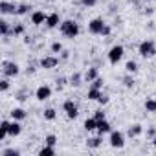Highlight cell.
<instances>
[{"label":"cell","instance_id":"17","mask_svg":"<svg viewBox=\"0 0 156 156\" xmlns=\"http://www.w3.org/2000/svg\"><path fill=\"white\" fill-rule=\"evenodd\" d=\"M96 129H98V119H96V118H88V119L85 121V130L92 132V130H96Z\"/></svg>","mask_w":156,"mask_h":156},{"label":"cell","instance_id":"29","mask_svg":"<svg viewBox=\"0 0 156 156\" xmlns=\"http://www.w3.org/2000/svg\"><path fill=\"white\" fill-rule=\"evenodd\" d=\"M20 152L17 151V149H6V151H2V156H19Z\"/></svg>","mask_w":156,"mask_h":156},{"label":"cell","instance_id":"16","mask_svg":"<svg viewBox=\"0 0 156 156\" xmlns=\"http://www.w3.org/2000/svg\"><path fill=\"white\" fill-rule=\"evenodd\" d=\"M11 118L17 119V121H22V119H26V110L24 108H13L11 110Z\"/></svg>","mask_w":156,"mask_h":156},{"label":"cell","instance_id":"6","mask_svg":"<svg viewBox=\"0 0 156 156\" xmlns=\"http://www.w3.org/2000/svg\"><path fill=\"white\" fill-rule=\"evenodd\" d=\"M2 66H4V75H8V77H15V75H19V72H20V68H19V64H17V62L4 61V62H2Z\"/></svg>","mask_w":156,"mask_h":156},{"label":"cell","instance_id":"24","mask_svg":"<svg viewBox=\"0 0 156 156\" xmlns=\"http://www.w3.org/2000/svg\"><path fill=\"white\" fill-rule=\"evenodd\" d=\"M145 110L147 112H156V99H147L145 101Z\"/></svg>","mask_w":156,"mask_h":156},{"label":"cell","instance_id":"9","mask_svg":"<svg viewBox=\"0 0 156 156\" xmlns=\"http://www.w3.org/2000/svg\"><path fill=\"white\" fill-rule=\"evenodd\" d=\"M59 64V59L55 57V55H48V57H42L41 59V66L44 68V70H51V68H55Z\"/></svg>","mask_w":156,"mask_h":156},{"label":"cell","instance_id":"18","mask_svg":"<svg viewBox=\"0 0 156 156\" xmlns=\"http://www.w3.org/2000/svg\"><path fill=\"white\" fill-rule=\"evenodd\" d=\"M88 99H92V101H98L99 99V96H101V88H96V87H92L90 90H88Z\"/></svg>","mask_w":156,"mask_h":156},{"label":"cell","instance_id":"11","mask_svg":"<svg viewBox=\"0 0 156 156\" xmlns=\"http://www.w3.org/2000/svg\"><path fill=\"white\" fill-rule=\"evenodd\" d=\"M59 24H61V17H59V13H50L48 19H46V26H48L50 30H53V28H57Z\"/></svg>","mask_w":156,"mask_h":156},{"label":"cell","instance_id":"10","mask_svg":"<svg viewBox=\"0 0 156 156\" xmlns=\"http://www.w3.org/2000/svg\"><path fill=\"white\" fill-rule=\"evenodd\" d=\"M46 19H48V15H46L44 11H33V15H31V22H33L35 26L46 24Z\"/></svg>","mask_w":156,"mask_h":156},{"label":"cell","instance_id":"8","mask_svg":"<svg viewBox=\"0 0 156 156\" xmlns=\"http://www.w3.org/2000/svg\"><path fill=\"white\" fill-rule=\"evenodd\" d=\"M35 98H37L39 101H46V99H50V98H51V88H50L48 85L39 87L37 92H35Z\"/></svg>","mask_w":156,"mask_h":156},{"label":"cell","instance_id":"22","mask_svg":"<svg viewBox=\"0 0 156 156\" xmlns=\"http://www.w3.org/2000/svg\"><path fill=\"white\" fill-rule=\"evenodd\" d=\"M57 118V112H55V108H46L44 110V119H48V121H53Z\"/></svg>","mask_w":156,"mask_h":156},{"label":"cell","instance_id":"38","mask_svg":"<svg viewBox=\"0 0 156 156\" xmlns=\"http://www.w3.org/2000/svg\"><path fill=\"white\" fill-rule=\"evenodd\" d=\"M98 2H99V0H83V4H85V6H88V8H92V6H96Z\"/></svg>","mask_w":156,"mask_h":156},{"label":"cell","instance_id":"30","mask_svg":"<svg viewBox=\"0 0 156 156\" xmlns=\"http://www.w3.org/2000/svg\"><path fill=\"white\" fill-rule=\"evenodd\" d=\"M94 118H96L98 121L105 119V110H103V108H98V110H96V114H94Z\"/></svg>","mask_w":156,"mask_h":156},{"label":"cell","instance_id":"39","mask_svg":"<svg viewBox=\"0 0 156 156\" xmlns=\"http://www.w3.org/2000/svg\"><path fill=\"white\" fill-rule=\"evenodd\" d=\"M101 35H110V28L105 24V28H103V31H101Z\"/></svg>","mask_w":156,"mask_h":156},{"label":"cell","instance_id":"21","mask_svg":"<svg viewBox=\"0 0 156 156\" xmlns=\"http://www.w3.org/2000/svg\"><path fill=\"white\" fill-rule=\"evenodd\" d=\"M85 79H87L88 83H92L94 79H98V68H90V70L85 73Z\"/></svg>","mask_w":156,"mask_h":156},{"label":"cell","instance_id":"1","mask_svg":"<svg viewBox=\"0 0 156 156\" xmlns=\"http://www.w3.org/2000/svg\"><path fill=\"white\" fill-rule=\"evenodd\" d=\"M61 33L68 39H75L79 35V24L75 20H64V22H61Z\"/></svg>","mask_w":156,"mask_h":156},{"label":"cell","instance_id":"36","mask_svg":"<svg viewBox=\"0 0 156 156\" xmlns=\"http://www.w3.org/2000/svg\"><path fill=\"white\" fill-rule=\"evenodd\" d=\"M13 33H15V35H20V33H24V26H22V24L15 26V28H13Z\"/></svg>","mask_w":156,"mask_h":156},{"label":"cell","instance_id":"14","mask_svg":"<svg viewBox=\"0 0 156 156\" xmlns=\"http://www.w3.org/2000/svg\"><path fill=\"white\" fill-rule=\"evenodd\" d=\"M8 132H9V136H11V138L19 136V134L22 132V127H20V123H19L17 119H13V121L9 123V130H8Z\"/></svg>","mask_w":156,"mask_h":156},{"label":"cell","instance_id":"40","mask_svg":"<svg viewBox=\"0 0 156 156\" xmlns=\"http://www.w3.org/2000/svg\"><path fill=\"white\" fill-rule=\"evenodd\" d=\"M147 134H149L151 138H154V136H156V130H154V129H149V130H147Z\"/></svg>","mask_w":156,"mask_h":156},{"label":"cell","instance_id":"35","mask_svg":"<svg viewBox=\"0 0 156 156\" xmlns=\"http://www.w3.org/2000/svg\"><path fill=\"white\" fill-rule=\"evenodd\" d=\"M123 83H125L127 88H132V87H134V79H132V77H125V81H123Z\"/></svg>","mask_w":156,"mask_h":156},{"label":"cell","instance_id":"5","mask_svg":"<svg viewBox=\"0 0 156 156\" xmlns=\"http://www.w3.org/2000/svg\"><path fill=\"white\" fill-rule=\"evenodd\" d=\"M62 108H64V112H66V116H68V119H75L77 116H79V108H77V105L73 103V101H64V105H62Z\"/></svg>","mask_w":156,"mask_h":156},{"label":"cell","instance_id":"7","mask_svg":"<svg viewBox=\"0 0 156 156\" xmlns=\"http://www.w3.org/2000/svg\"><path fill=\"white\" fill-rule=\"evenodd\" d=\"M103 28H105V22H103L101 19H92V20L88 22V30H90V33H94V35H101Z\"/></svg>","mask_w":156,"mask_h":156},{"label":"cell","instance_id":"33","mask_svg":"<svg viewBox=\"0 0 156 156\" xmlns=\"http://www.w3.org/2000/svg\"><path fill=\"white\" fill-rule=\"evenodd\" d=\"M103 83H105V81L101 79V77H98V79L92 81V87H96V88H103Z\"/></svg>","mask_w":156,"mask_h":156},{"label":"cell","instance_id":"20","mask_svg":"<svg viewBox=\"0 0 156 156\" xmlns=\"http://www.w3.org/2000/svg\"><path fill=\"white\" fill-rule=\"evenodd\" d=\"M55 154V149L51 145H44L41 151H39V156H53Z\"/></svg>","mask_w":156,"mask_h":156},{"label":"cell","instance_id":"28","mask_svg":"<svg viewBox=\"0 0 156 156\" xmlns=\"http://www.w3.org/2000/svg\"><path fill=\"white\" fill-rule=\"evenodd\" d=\"M30 9H31V8H30L28 4H20V6L17 8V15H26Z\"/></svg>","mask_w":156,"mask_h":156},{"label":"cell","instance_id":"13","mask_svg":"<svg viewBox=\"0 0 156 156\" xmlns=\"http://www.w3.org/2000/svg\"><path fill=\"white\" fill-rule=\"evenodd\" d=\"M98 134L99 136H103V134H107V132H112L110 130V123L107 121V119H101V121H98Z\"/></svg>","mask_w":156,"mask_h":156},{"label":"cell","instance_id":"42","mask_svg":"<svg viewBox=\"0 0 156 156\" xmlns=\"http://www.w3.org/2000/svg\"><path fill=\"white\" fill-rule=\"evenodd\" d=\"M130 2H138V0H130Z\"/></svg>","mask_w":156,"mask_h":156},{"label":"cell","instance_id":"12","mask_svg":"<svg viewBox=\"0 0 156 156\" xmlns=\"http://www.w3.org/2000/svg\"><path fill=\"white\" fill-rule=\"evenodd\" d=\"M0 13L2 15H8V13H17V8L9 2H6V0H2L0 2Z\"/></svg>","mask_w":156,"mask_h":156},{"label":"cell","instance_id":"41","mask_svg":"<svg viewBox=\"0 0 156 156\" xmlns=\"http://www.w3.org/2000/svg\"><path fill=\"white\" fill-rule=\"evenodd\" d=\"M152 145H154V147H156V136H154V138H152Z\"/></svg>","mask_w":156,"mask_h":156},{"label":"cell","instance_id":"15","mask_svg":"<svg viewBox=\"0 0 156 156\" xmlns=\"http://www.w3.org/2000/svg\"><path fill=\"white\" fill-rule=\"evenodd\" d=\"M9 123L11 121H8V119H4L2 123H0V141H2L6 136H9V132H8L9 130Z\"/></svg>","mask_w":156,"mask_h":156},{"label":"cell","instance_id":"2","mask_svg":"<svg viewBox=\"0 0 156 156\" xmlns=\"http://www.w3.org/2000/svg\"><path fill=\"white\" fill-rule=\"evenodd\" d=\"M138 51H140V55L145 57V59L152 57V55L156 53V50H154V42H152V41H143V42L138 46Z\"/></svg>","mask_w":156,"mask_h":156},{"label":"cell","instance_id":"31","mask_svg":"<svg viewBox=\"0 0 156 156\" xmlns=\"http://www.w3.org/2000/svg\"><path fill=\"white\" fill-rule=\"evenodd\" d=\"M79 81H81V75H79V73L72 75V85H73V87H79V85H81Z\"/></svg>","mask_w":156,"mask_h":156},{"label":"cell","instance_id":"37","mask_svg":"<svg viewBox=\"0 0 156 156\" xmlns=\"http://www.w3.org/2000/svg\"><path fill=\"white\" fill-rule=\"evenodd\" d=\"M98 103H99V105H107V103H108V96L101 94V96H99V99H98Z\"/></svg>","mask_w":156,"mask_h":156},{"label":"cell","instance_id":"27","mask_svg":"<svg viewBox=\"0 0 156 156\" xmlns=\"http://www.w3.org/2000/svg\"><path fill=\"white\" fill-rule=\"evenodd\" d=\"M44 143H46V145L55 147V143H57V136H55V134H48V136H46V140H44Z\"/></svg>","mask_w":156,"mask_h":156},{"label":"cell","instance_id":"4","mask_svg":"<svg viewBox=\"0 0 156 156\" xmlns=\"http://www.w3.org/2000/svg\"><path fill=\"white\" fill-rule=\"evenodd\" d=\"M110 145H112L114 149H121V147L125 145V136H123V132L112 130V132H110Z\"/></svg>","mask_w":156,"mask_h":156},{"label":"cell","instance_id":"23","mask_svg":"<svg viewBox=\"0 0 156 156\" xmlns=\"http://www.w3.org/2000/svg\"><path fill=\"white\" fill-rule=\"evenodd\" d=\"M87 145L90 147V149H98L99 145H101V138L98 136V138H90L88 141H87Z\"/></svg>","mask_w":156,"mask_h":156},{"label":"cell","instance_id":"26","mask_svg":"<svg viewBox=\"0 0 156 156\" xmlns=\"http://www.w3.org/2000/svg\"><path fill=\"white\" fill-rule=\"evenodd\" d=\"M125 70H127V72H129V73H134V72H136V70H138V64H136V62H134V61H129V62H127V64H125Z\"/></svg>","mask_w":156,"mask_h":156},{"label":"cell","instance_id":"32","mask_svg":"<svg viewBox=\"0 0 156 156\" xmlns=\"http://www.w3.org/2000/svg\"><path fill=\"white\" fill-rule=\"evenodd\" d=\"M51 51H53V53L62 51V44H61V42H53V44H51Z\"/></svg>","mask_w":156,"mask_h":156},{"label":"cell","instance_id":"19","mask_svg":"<svg viewBox=\"0 0 156 156\" xmlns=\"http://www.w3.org/2000/svg\"><path fill=\"white\" fill-rule=\"evenodd\" d=\"M141 132H143V127H141L140 123H136V125H132V127L129 129V136H130V138H134V136H140Z\"/></svg>","mask_w":156,"mask_h":156},{"label":"cell","instance_id":"25","mask_svg":"<svg viewBox=\"0 0 156 156\" xmlns=\"http://www.w3.org/2000/svg\"><path fill=\"white\" fill-rule=\"evenodd\" d=\"M0 33L4 37H8V33H9V24L6 20H0Z\"/></svg>","mask_w":156,"mask_h":156},{"label":"cell","instance_id":"34","mask_svg":"<svg viewBox=\"0 0 156 156\" xmlns=\"http://www.w3.org/2000/svg\"><path fill=\"white\" fill-rule=\"evenodd\" d=\"M8 88H9V81H8V79H2V81H0V90L6 92Z\"/></svg>","mask_w":156,"mask_h":156},{"label":"cell","instance_id":"3","mask_svg":"<svg viewBox=\"0 0 156 156\" xmlns=\"http://www.w3.org/2000/svg\"><path fill=\"white\" fill-rule=\"evenodd\" d=\"M123 53H125V48H123L121 44H116V46H112L110 51H108V61H110L112 64H118V62L121 61Z\"/></svg>","mask_w":156,"mask_h":156}]
</instances>
